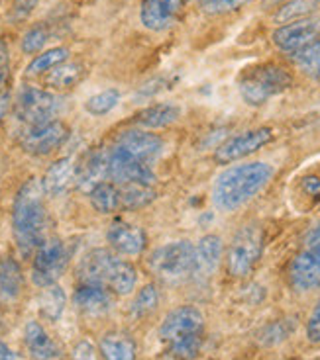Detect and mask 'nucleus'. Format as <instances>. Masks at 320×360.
<instances>
[{
    "label": "nucleus",
    "mask_w": 320,
    "mask_h": 360,
    "mask_svg": "<svg viewBox=\"0 0 320 360\" xmlns=\"http://www.w3.org/2000/svg\"><path fill=\"white\" fill-rule=\"evenodd\" d=\"M204 317L192 306H183L167 314L159 327L161 341L169 347L171 356L177 360H192L202 345Z\"/></svg>",
    "instance_id": "nucleus-4"
},
{
    "label": "nucleus",
    "mask_w": 320,
    "mask_h": 360,
    "mask_svg": "<svg viewBox=\"0 0 320 360\" xmlns=\"http://www.w3.org/2000/svg\"><path fill=\"white\" fill-rule=\"evenodd\" d=\"M271 139H273V131L269 127H257V129H250V131L232 135L224 143H220L216 147L214 161L219 165H230V162L240 161L247 155L259 151L267 143H271Z\"/></svg>",
    "instance_id": "nucleus-11"
},
{
    "label": "nucleus",
    "mask_w": 320,
    "mask_h": 360,
    "mask_svg": "<svg viewBox=\"0 0 320 360\" xmlns=\"http://www.w3.org/2000/svg\"><path fill=\"white\" fill-rule=\"evenodd\" d=\"M71 251L67 243L61 239H47L36 252H34V262H32V280L39 288L51 286L69 264Z\"/></svg>",
    "instance_id": "nucleus-9"
},
{
    "label": "nucleus",
    "mask_w": 320,
    "mask_h": 360,
    "mask_svg": "<svg viewBox=\"0 0 320 360\" xmlns=\"http://www.w3.org/2000/svg\"><path fill=\"white\" fill-rule=\"evenodd\" d=\"M69 59V49L67 47H54V49H47L42 55H37L32 59V63L27 65L26 72L36 77V75H44L55 69L57 65L65 63Z\"/></svg>",
    "instance_id": "nucleus-30"
},
{
    "label": "nucleus",
    "mask_w": 320,
    "mask_h": 360,
    "mask_svg": "<svg viewBox=\"0 0 320 360\" xmlns=\"http://www.w3.org/2000/svg\"><path fill=\"white\" fill-rule=\"evenodd\" d=\"M65 304H67V296L61 286L51 284L42 290V294L37 297V311L46 319V321H57L65 311Z\"/></svg>",
    "instance_id": "nucleus-26"
},
{
    "label": "nucleus",
    "mask_w": 320,
    "mask_h": 360,
    "mask_svg": "<svg viewBox=\"0 0 320 360\" xmlns=\"http://www.w3.org/2000/svg\"><path fill=\"white\" fill-rule=\"evenodd\" d=\"M222 259V239L219 235H204L195 247V274L197 278H211Z\"/></svg>",
    "instance_id": "nucleus-21"
},
{
    "label": "nucleus",
    "mask_w": 320,
    "mask_h": 360,
    "mask_svg": "<svg viewBox=\"0 0 320 360\" xmlns=\"http://www.w3.org/2000/svg\"><path fill=\"white\" fill-rule=\"evenodd\" d=\"M293 77L275 63L252 65L240 72L238 90L242 100L250 106H264L266 102L291 89Z\"/></svg>",
    "instance_id": "nucleus-5"
},
{
    "label": "nucleus",
    "mask_w": 320,
    "mask_h": 360,
    "mask_svg": "<svg viewBox=\"0 0 320 360\" xmlns=\"http://www.w3.org/2000/svg\"><path fill=\"white\" fill-rule=\"evenodd\" d=\"M281 2H285V0H264V6H277Z\"/></svg>",
    "instance_id": "nucleus-46"
},
{
    "label": "nucleus",
    "mask_w": 320,
    "mask_h": 360,
    "mask_svg": "<svg viewBox=\"0 0 320 360\" xmlns=\"http://www.w3.org/2000/svg\"><path fill=\"white\" fill-rule=\"evenodd\" d=\"M77 272L81 284L102 286L118 296H128L137 282L136 269L109 249H92L87 252Z\"/></svg>",
    "instance_id": "nucleus-3"
},
{
    "label": "nucleus",
    "mask_w": 320,
    "mask_h": 360,
    "mask_svg": "<svg viewBox=\"0 0 320 360\" xmlns=\"http://www.w3.org/2000/svg\"><path fill=\"white\" fill-rule=\"evenodd\" d=\"M307 245H309V249H320V224L309 233V237H307Z\"/></svg>",
    "instance_id": "nucleus-44"
},
{
    "label": "nucleus",
    "mask_w": 320,
    "mask_h": 360,
    "mask_svg": "<svg viewBox=\"0 0 320 360\" xmlns=\"http://www.w3.org/2000/svg\"><path fill=\"white\" fill-rule=\"evenodd\" d=\"M247 2L250 0H207L202 2V6L209 14H228V12L242 8Z\"/></svg>",
    "instance_id": "nucleus-37"
},
{
    "label": "nucleus",
    "mask_w": 320,
    "mask_h": 360,
    "mask_svg": "<svg viewBox=\"0 0 320 360\" xmlns=\"http://www.w3.org/2000/svg\"><path fill=\"white\" fill-rule=\"evenodd\" d=\"M47 44V30L44 26H34L27 30L26 34L22 36V51L27 55L39 53L44 49V45Z\"/></svg>",
    "instance_id": "nucleus-35"
},
{
    "label": "nucleus",
    "mask_w": 320,
    "mask_h": 360,
    "mask_svg": "<svg viewBox=\"0 0 320 360\" xmlns=\"http://www.w3.org/2000/svg\"><path fill=\"white\" fill-rule=\"evenodd\" d=\"M202 2H207V0H202Z\"/></svg>",
    "instance_id": "nucleus-47"
},
{
    "label": "nucleus",
    "mask_w": 320,
    "mask_h": 360,
    "mask_svg": "<svg viewBox=\"0 0 320 360\" xmlns=\"http://www.w3.org/2000/svg\"><path fill=\"white\" fill-rule=\"evenodd\" d=\"M71 360H97V351L89 341H79L73 347Z\"/></svg>",
    "instance_id": "nucleus-41"
},
{
    "label": "nucleus",
    "mask_w": 320,
    "mask_h": 360,
    "mask_svg": "<svg viewBox=\"0 0 320 360\" xmlns=\"http://www.w3.org/2000/svg\"><path fill=\"white\" fill-rule=\"evenodd\" d=\"M293 61L299 67V71L314 81H320V39L293 53Z\"/></svg>",
    "instance_id": "nucleus-31"
},
{
    "label": "nucleus",
    "mask_w": 320,
    "mask_h": 360,
    "mask_svg": "<svg viewBox=\"0 0 320 360\" xmlns=\"http://www.w3.org/2000/svg\"><path fill=\"white\" fill-rule=\"evenodd\" d=\"M183 10V0H142L140 20L152 32H165L173 26Z\"/></svg>",
    "instance_id": "nucleus-15"
},
{
    "label": "nucleus",
    "mask_w": 320,
    "mask_h": 360,
    "mask_svg": "<svg viewBox=\"0 0 320 360\" xmlns=\"http://www.w3.org/2000/svg\"><path fill=\"white\" fill-rule=\"evenodd\" d=\"M85 75H87V69H85V65L82 63H61L57 65L55 69L49 71V75L46 77L47 86H51L55 90H67V89H73L77 86L79 82L85 79Z\"/></svg>",
    "instance_id": "nucleus-27"
},
{
    "label": "nucleus",
    "mask_w": 320,
    "mask_h": 360,
    "mask_svg": "<svg viewBox=\"0 0 320 360\" xmlns=\"http://www.w3.org/2000/svg\"><path fill=\"white\" fill-rule=\"evenodd\" d=\"M73 184H77V162L71 157L57 159L42 179L47 196H63Z\"/></svg>",
    "instance_id": "nucleus-20"
},
{
    "label": "nucleus",
    "mask_w": 320,
    "mask_h": 360,
    "mask_svg": "<svg viewBox=\"0 0 320 360\" xmlns=\"http://www.w3.org/2000/svg\"><path fill=\"white\" fill-rule=\"evenodd\" d=\"M116 147L140 161L152 165L164 151V139L159 135L149 134L147 129H126L118 135Z\"/></svg>",
    "instance_id": "nucleus-14"
},
{
    "label": "nucleus",
    "mask_w": 320,
    "mask_h": 360,
    "mask_svg": "<svg viewBox=\"0 0 320 360\" xmlns=\"http://www.w3.org/2000/svg\"><path fill=\"white\" fill-rule=\"evenodd\" d=\"M106 239H109L110 247L124 257H136L146 249L147 245L146 231L137 225L124 221V219L112 221Z\"/></svg>",
    "instance_id": "nucleus-16"
},
{
    "label": "nucleus",
    "mask_w": 320,
    "mask_h": 360,
    "mask_svg": "<svg viewBox=\"0 0 320 360\" xmlns=\"http://www.w3.org/2000/svg\"><path fill=\"white\" fill-rule=\"evenodd\" d=\"M73 302L81 314L91 315V317L109 314L114 304L110 290L102 288V286H92V284H81L75 292Z\"/></svg>",
    "instance_id": "nucleus-22"
},
{
    "label": "nucleus",
    "mask_w": 320,
    "mask_h": 360,
    "mask_svg": "<svg viewBox=\"0 0 320 360\" xmlns=\"http://www.w3.org/2000/svg\"><path fill=\"white\" fill-rule=\"evenodd\" d=\"M120 102V90L118 89H106L92 94L91 98L85 102V112H89L91 116H106L109 112L118 106Z\"/></svg>",
    "instance_id": "nucleus-33"
},
{
    "label": "nucleus",
    "mask_w": 320,
    "mask_h": 360,
    "mask_svg": "<svg viewBox=\"0 0 320 360\" xmlns=\"http://www.w3.org/2000/svg\"><path fill=\"white\" fill-rule=\"evenodd\" d=\"M99 349L104 360H136V341L124 331H110L104 335Z\"/></svg>",
    "instance_id": "nucleus-25"
},
{
    "label": "nucleus",
    "mask_w": 320,
    "mask_h": 360,
    "mask_svg": "<svg viewBox=\"0 0 320 360\" xmlns=\"http://www.w3.org/2000/svg\"><path fill=\"white\" fill-rule=\"evenodd\" d=\"M10 110V92L8 90H4V92H0V122L6 117Z\"/></svg>",
    "instance_id": "nucleus-43"
},
{
    "label": "nucleus",
    "mask_w": 320,
    "mask_h": 360,
    "mask_svg": "<svg viewBox=\"0 0 320 360\" xmlns=\"http://www.w3.org/2000/svg\"><path fill=\"white\" fill-rule=\"evenodd\" d=\"M273 176V167L267 162H246L228 167L214 179L212 204L220 212H234L266 188Z\"/></svg>",
    "instance_id": "nucleus-2"
},
{
    "label": "nucleus",
    "mask_w": 320,
    "mask_h": 360,
    "mask_svg": "<svg viewBox=\"0 0 320 360\" xmlns=\"http://www.w3.org/2000/svg\"><path fill=\"white\" fill-rule=\"evenodd\" d=\"M61 110V98L49 90L36 89V86H22L14 102V116L27 127L44 126L54 122Z\"/></svg>",
    "instance_id": "nucleus-7"
},
{
    "label": "nucleus",
    "mask_w": 320,
    "mask_h": 360,
    "mask_svg": "<svg viewBox=\"0 0 320 360\" xmlns=\"http://www.w3.org/2000/svg\"><path fill=\"white\" fill-rule=\"evenodd\" d=\"M307 337L311 342H320V302L314 306L307 321Z\"/></svg>",
    "instance_id": "nucleus-40"
},
{
    "label": "nucleus",
    "mask_w": 320,
    "mask_h": 360,
    "mask_svg": "<svg viewBox=\"0 0 320 360\" xmlns=\"http://www.w3.org/2000/svg\"><path fill=\"white\" fill-rule=\"evenodd\" d=\"M24 342L34 360H63V351L47 335L39 321H27L24 327Z\"/></svg>",
    "instance_id": "nucleus-19"
},
{
    "label": "nucleus",
    "mask_w": 320,
    "mask_h": 360,
    "mask_svg": "<svg viewBox=\"0 0 320 360\" xmlns=\"http://www.w3.org/2000/svg\"><path fill=\"white\" fill-rule=\"evenodd\" d=\"M289 278L299 292L320 288V249L299 252L291 262Z\"/></svg>",
    "instance_id": "nucleus-17"
},
{
    "label": "nucleus",
    "mask_w": 320,
    "mask_h": 360,
    "mask_svg": "<svg viewBox=\"0 0 320 360\" xmlns=\"http://www.w3.org/2000/svg\"><path fill=\"white\" fill-rule=\"evenodd\" d=\"M69 139V127L61 120L47 122L44 126L27 127L20 137V145L26 153L34 157H46L59 149Z\"/></svg>",
    "instance_id": "nucleus-12"
},
{
    "label": "nucleus",
    "mask_w": 320,
    "mask_h": 360,
    "mask_svg": "<svg viewBox=\"0 0 320 360\" xmlns=\"http://www.w3.org/2000/svg\"><path fill=\"white\" fill-rule=\"evenodd\" d=\"M261 252H264V231L257 225H244L230 243L226 255L228 272L236 278H244L256 269V264L261 259Z\"/></svg>",
    "instance_id": "nucleus-8"
},
{
    "label": "nucleus",
    "mask_w": 320,
    "mask_h": 360,
    "mask_svg": "<svg viewBox=\"0 0 320 360\" xmlns=\"http://www.w3.org/2000/svg\"><path fill=\"white\" fill-rule=\"evenodd\" d=\"M89 200L94 212L99 214H114L120 210V190L118 184H114L112 180H104L101 184H97L89 192Z\"/></svg>",
    "instance_id": "nucleus-28"
},
{
    "label": "nucleus",
    "mask_w": 320,
    "mask_h": 360,
    "mask_svg": "<svg viewBox=\"0 0 320 360\" xmlns=\"http://www.w3.org/2000/svg\"><path fill=\"white\" fill-rule=\"evenodd\" d=\"M46 196L42 180L30 179L20 186L14 198L12 235L24 257H30L47 241Z\"/></svg>",
    "instance_id": "nucleus-1"
},
{
    "label": "nucleus",
    "mask_w": 320,
    "mask_h": 360,
    "mask_svg": "<svg viewBox=\"0 0 320 360\" xmlns=\"http://www.w3.org/2000/svg\"><path fill=\"white\" fill-rule=\"evenodd\" d=\"M147 266L167 282L191 278L195 274V245L191 241H173L149 255Z\"/></svg>",
    "instance_id": "nucleus-6"
},
{
    "label": "nucleus",
    "mask_w": 320,
    "mask_h": 360,
    "mask_svg": "<svg viewBox=\"0 0 320 360\" xmlns=\"http://www.w3.org/2000/svg\"><path fill=\"white\" fill-rule=\"evenodd\" d=\"M120 190V210H137L156 200V190L147 184H122Z\"/></svg>",
    "instance_id": "nucleus-29"
},
{
    "label": "nucleus",
    "mask_w": 320,
    "mask_h": 360,
    "mask_svg": "<svg viewBox=\"0 0 320 360\" xmlns=\"http://www.w3.org/2000/svg\"><path fill=\"white\" fill-rule=\"evenodd\" d=\"M24 290V274L16 259H0V306L14 304Z\"/></svg>",
    "instance_id": "nucleus-23"
},
{
    "label": "nucleus",
    "mask_w": 320,
    "mask_h": 360,
    "mask_svg": "<svg viewBox=\"0 0 320 360\" xmlns=\"http://www.w3.org/2000/svg\"><path fill=\"white\" fill-rule=\"evenodd\" d=\"M319 2H320V0H319Z\"/></svg>",
    "instance_id": "nucleus-48"
},
{
    "label": "nucleus",
    "mask_w": 320,
    "mask_h": 360,
    "mask_svg": "<svg viewBox=\"0 0 320 360\" xmlns=\"http://www.w3.org/2000/svg\"><path fill=\"white\" fill-rule=\"evenodd\" d=\"M295 323H291L289 319L285 321H275V323L267 325L266 329L259 333V341L266 342V345H277V342L285 341L289 335L293 333Z\"/></svg>",
    "instance_id": "nucleus-36"
},
{
    "label": "nucleus",
    "mask_w": 320,
    "mask_h": 360,
    "mask_svg": "<svg viewBox=\"0 0 320 360\" xmlns=\"http://www.w3.org/2000/svg\"><path fill=\"white\" fill-rule=\"evenodd\" d=\"M316 6H319V0H289L275 14V22L277 24H289L295 20L309 18L316 10Z\"/></svg>",
    "instance_id": "nucleus-32"
},
{
    "label": "nucleus",
    "mask_w": 320,
    "mask_h": 360,
    "mask_svg": "<svg viewBox=\"0 0 320 360\" xmlns=\"http://www.w3.org/2000/svg\"><path fill=\"white\" fill-rule=\"evenodd\" d=\"M37 2L39 0H14L12 2V20L14 22H22V20H26L34 10H36Z\"/></svg>",
    "instance_id": "nucleus-38"
},
{
    "label": "nucleus",
    "mask_w": 320,
    "mask_h": 360,
    "mask_svg": "<svg viewBox=\"0 0 320 360\" xmlns=\"http://www.w3.org/2000/svg\"><path fill=\"white\" fill-rule=\"evenodd\" d=\"M159 304V294H157V288L154 284H147L144 288L137 292V296L134 297L132 302V307H130V314L134 317H146L149 315Z\"/></svg>",
    "instance_id": "nucleus-34"
},
{
    "label": "nucleus",
    "mask_w": 320,
    "mask_h": 360,
    "mask_svg": "<svg viewBox=\"0 0 320 360\" xmlns=\"http://www.w3.org/2000/svg\"><path fill=\"white\" fill-rule=\"evenodd\" d=\"M0 360H16V354L4 342H0Z\"/></svg>",
    "instance_id": "nucleus-45"
},
{
    "label": "nucleus",
    "mask_w": 320,
    "mask_h": 360,
    "mask_svg": "<svg viewBox=\"0 0 320 360\" xmlns=\"http://www.w3.org/2000/svg\"><path fill=\"white\" fill-rule=\"evenodd\" d=\"M302 188L304 192H309L312 196H320V176L319 174H311L302 180Z\"/></svg>",
    "instance_id": "nucleus-42"
},
{
    "label": "nucleus",
    "mask_w": 320,
    "mask_h": 360,
    "mask_svg": "<svg viewBox=\"0 0 320 360\" xmlns=\"http://www.w3.org/2000/svg\"><path fill=\"white\" fill-rule=\"evenodd\" d=\"M181 116V108L169 104V102H161V104H152L147 108L140 110L134 114V124L140 126L142 129H157V127L171 126Z\"/></svg>",
    "instance_id": "nucleus-24"
},
{
    "label": "nucleus",
    "mask_w": 320,
    "mask_h": 360,
    "mask_svg": "<svg viewBox=\"0 0 320 360\" xmlns=\"http://www.w3.org/2000/svg\"><path fill=\"white\" fill-rule=\"evenodd\" d=\"M109 180L114 184H147L154 186L156 174L152 171V165L132 157L120 147H112L109 151Z\"/></svg>",
    "instance_id": "nucleus-10"
},
{
    "label": "nucleus",
    "mask_w": 320,
    "mask_h": 360,
    "mask_svg": "<svg viewBox=\"0 0 320 360\" xmlns=\"http://www.w3.org/2000/svg\"><path fill=\"white\" fill-rule=\"evenodd\" d=\"M109 179V153L102 149H92L77 165V186L82 192H91L97 184Z\"/></svg>",
    "instance_id": "nucleus-18"
},
{
    "label": "nucleus",
    "mask_w": 320,
    "mask_h": 360,
    "mask_svg": "<svg viewBox=\"0 0 320 360\" xmlns=\"http://www.w3.org/2000/svg\"><path fill=\"white\" fill-rule=\"evenodd\" d=\"M273 44L277 49L285 53H297L302 47L314 44L320 39V18L309 16V18L295 20L289 24L279 26L273 32Z\"/></svg>",
    "instance_id": "nucleus-13"
},
{
    "label": "nucleus",
    "mask_w": 320,
    "mask_h": 360,
    "mask_svg": "<svg viewBox=\"0 0 320 360\" xmlns=\"http://www.w3.org/2000/svg\"><path fill=\"white\" fill-rule=\"evenodd\" d=\"M10 77V53L8 45L4 39H0V92H4L6 84H8Z\"/></svg>",
    "instance_id": "nucleus-39"
}]
</instances>
